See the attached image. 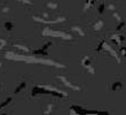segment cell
<instances>
[{"mask_svg":"<svg viewBox=\"0 0 126 115\" xmlns=\"http://www.w3.org/2000/svg\"><path fill=\"white\" fill-rule=\"evenodd\" d=\"M41 93H48V94H53V95H56V97H62V98H64V97H66L65 93H61V92L56 91V90H49L48 88H41V86L37 85L34 86L32 89V91H31V94L32 95H37V94H41Z\"/></svg>","mask_w":126,"mask_h":115,"instance_id":"obj_1","label":"cell"},{"mask_svg":"<svg viewBox=\"0 0 126 115\" xmlns=\"http://www.w3.org/2000/svg\"><path fill=\"white\" fill-rule=\"evenodd\" d=\"M52 46V44L50 43H46L45 45L43 46V47H40L39 49H36L34 51V54H41V55H47L48 54V47H50Z\"/></svg>","mask_w":126,"mask_h":115,"instance_id":"obj_2","label":"cell"},{"mask_svg":"<svg viewBox=\"0 0 126 115\" xmlns=\"http://www.w3.org/2000/svg\"><path fill=\"white\" fill-rule=\"evenodd\" d=\"M122 89H123V83L119 82V81H117V82L111 84V90L112 91H118V90H122Z\"/></svg>","mask_w":126,"mask_h":115,"instance_id":"obj_3","label":"cell"},{"mask_svg":"<svg viewBox=\"0 0 126 115\" xmlns=\"http://www.w3.org/2000/svg\"><path fill=\"white\" fill-rule=\"evenodd\" d=\"M3 26H5V29H6L7 31H12V30L14 29V23L12 22V21H6L5 24H3Z\"/></svg>","mask_w":126,"mask_h":115,"instance_id":"obj_4","label":"cell"},{"mask_svg":"<svg viewBox=\"0 0 126 115\" xmlns=\"http://www.w3.org/2000/svg\"><path fill=\"white\" fill-rule=\"evenodd\" d=\"M112 40H113V43L116 44V45H120L122 42L124 40V37L123 36H115L112 38Z\"/></svg>","mask_w":126,"mask_h":115,"instance_id":"obj_5","label":"cell"},{"mask_svg":"<svg viewBox=\"0 0 126 115\" xmlns=\"http://www.w3.org/2000/svg\"><path fill=\"white\" fill-rule=\"evenodd\" d=\"M25 86H27V83L25 82H23V83H21L20 85H18V88H17L15 91H14V93H18V92H21L22 90H24L25 89Z\"/></svg>","mask_w":126,"mask_h":115,"instance_id":"obj_6","label":"cell"},{"mask_svg":"<svg viewBox=\"0 0 126 115\" xmlns=\"http://www.w3.org/2000/svg\"><path fill=\"white\" fill-rule=\"evenodd\" d=\"M97 10H99V14H103V12H106V3H101L99 8H97Z\"/></svg>","mask_w":126,"mask_h":115,"instance_id":"obj_7","label":"cell"},{"mask_svg":"<svg viewBox=\"0 0 126 115\" xmlns=\"http://www.w3.org/2000/svg\"><path fill=\"white\" fill-rule=\"evenodd\" d=\"M10 101H12V98H7L6 101H3V102H1V104H0V109L2 108V107H5V106H7Z\"/></svg>","mask_w":126,"mask_h":115,"instance_id":"obj_8","label":"cell"},{"mask_svg":"<svg viewBox=\"0 0 126 115\" xmlns=\"http://www.w3.org/2000/svg\"><path fill=\"white\" fill-rule=\"evenodd\" d=\"M102 26H103V22H102V21H99V22H97L95 25H94V28H95L96 30H99V29H101Z\"/></svg>","mask_w":126,"mask_h":115,"instance_id":"obj_9","label":"cell"},{"mask_svg":"<svg viewBox=\"0 0 126 115\" xmlns=\"http://www.w3.org/2000/svg\"><path fill=\"white\" fill-rule=\"evenodd\" d=\"M120 53L123 56H126V47H120Z\"/></svg>","mask_w":126,"mask_h":115,"instance_id":"obj_10","label":"cell"},{"mask_svg":"<svg viewBox=\"0 0 126 115\" xmlns=\"http://www.w3.org/2000/svg\"><path fill=\"white\" fill-rule=\"evenodd\" d=\"M47 6L54 9V8H56V7H57V5H56V3H47Z\"/></svg>","mask_w":126,"mask_h":115,"instance_id":"obj_11","label":"cell"},{"mask_svg":"<svg viewBox=\"0 0 126 115\" xmlns=\"http://www.w3.org/2000/svg\"><path fill=\"white\" fill-rule=\"evenodd\" d=\"M5 45H6V42H5V40H2V39H0V48H2Z\"/></svg>","mask_w":126,"mask_h":115,"instance_id":"obj_12","label":"cell"},{"mask_svg":"<svg viewBox=\"0 0 126 115\" xmlns=\"http://www.w3.org/2000/svg\"><path fill=\"white\" fill-rule=\"evenodd\" d=\"M94 1L95 0H86V5L88 6V5H92V3H94Z\"/></svg>","mask_w":126,"mask_h":115,"instance_id":"obj_13","label":"cell"}]
</instances>
